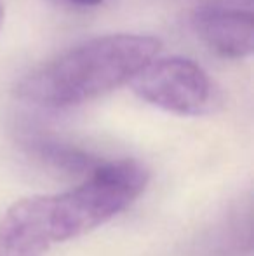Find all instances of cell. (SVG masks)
Masks as SVG:
<instances>
[{
    "instance_id": "4",
    "label": "cell",
    "mask_w": 254,
    "mask_h": 256,
    "mask_svg": "<svg viewBox=\"0 0 254 256\" xmlns=\"http://www.w3.org/2000/svg\"><path fill=\"white\" fill-rule=\"evenodd\" d=\"M56 242L51 196L19 199L0 216V256H44Z\"/></svg>"
},
{
    "instance_id": "3",
    "label": "cell",
    "mask_w": 254,
    "mask_h": 256,
    "mask_svg": "<svg viewBox=\"0 0 254 256\" xmlns=\"http://www.w3.org/2000/svg\"><path fill=\"white\" fill-rule=\"evenodd\" d=\"M131 88L143 102L187 117L211 112L218 96L209 74L183 56L155 58L132 78Z\"/></svg>"
},
{
    "instance_id": "1",
    "label": "cell",
    "mask_w": 254,
    "mask_h": 256,
    "mask_svg": "<svg viewBox=\"0 0 254 256\" xmlns=\"http://www.w3.org/2000/svg\"><path fill=\"white\" fill-rule=\"evenodd\" d=\"M152 35L112 34L89 38L24 75L16 86L23 102L49 110L84 104L131 82L159 54Z\"/></svg>"
},
{
    "instance_id": "7",
    "label": "cell",
    "mask_w": 254,
    "mask_h": 256,
    "mask_svg": "<svg viewBox=\"0 0 254 256\" xmlns=\"http://www.w3.org/2000/svg\"><path fill=\"white\" fill-rule=\"evenodd\" d=\"M2 20H3V2L0 0V24H2Z\"/></svg>"
},
{
    "instance_id": "6",
    "label": "cell",
    "mask_w": 254,
    "mask_h": 256,
    "mask_svg": "<svg viewBox=\"0 0 254 256\" xmlns=\"http://www.w3.org/2000/svg\"><path fill=\"white\" fill-rule=\"evenodd\" d=\"M71 4H77V6H82V7H94V6H99L103 0H68Z\"/></svg>"
},
{
    "instance_id": "2",
    "label": "cell",
    "mask_w": 254,
    "mask_h": 256,
    "mask_svg": "<svg viewBox=\"0 0 254 256\" xmlns=\"http://www.w3.org/2000/svg\"><path fill=\"white\" fill-rule=\"evenodd\" d=\"M148 178L134 158L98 162L80 185L51 196L56 240L77 239L115 218L141 196Z\"/></svg>"
},
{
    "instance_id": "5",
    "label": "cell",
    "mask_w": 254,
    "mask_h": 256,
    "mask_svg": "<svg viewBox=\"0 0 254 256\" xmlns=\"http://www.w3.org/2000/svg\"><path fill=\"white\" fill-rule=\"evenodd\" d=\"M192 26L199 38L216 56L225 60H242L253 54V10L213 4L193 12Z\"/></svg>"
}]
</instances>
